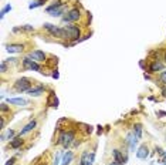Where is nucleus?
I'll use <instances>...</instances> for the list:
<instances>
[{"mask_svg": "<svg viewBox=\"0 0 166 165\" xmlns=\"http://www.w3.org/2000/svg\"><path fill=\"white\" fill-rule=\"evenodd\" d=\"M77 140V128H70V130H62L58 135L57 144H60L64 149L70 148Z\"/></svg>", "mask_w": 166, "mask_h": 165, "instance_id": "1", "label": "nucleus"}, {"mask_svg": "<svg viewBox=\"0 0 166 165\" xmlns=\"http://www.w3.org/2000/svg\"><path fill=\"white\" fill-rule=\"evenodd\" d=\"M64 30L67 33V40L70 41V46H75L78 43V40L83 37V31H81V27L74 23L71 24H65L64 26Z\"/></svg>", "mask_w": 166, "mask_h": 165, "instance_id": "2", "label": "nucleus"}, {"mask_svg": "<svg viewBox=\"0 0 166 165\" xmlns=\"http://www.w3.org/2000/svg\"><path fill=\"white\" fill-rule=\"evenodd\" d=\"M83 17V10L79 7H71L68 12L61 17V23L62 24H71V23H77V21L81 20Z\"/></svg>", "mask_w": 166, "mask_h": 165, "instance_id": "3", "label": "nucleus"}, {"mask_svg": "<svg viewBox=\"0 0 166 165\" xmlns=\"http://www.w3.org/2000/svg\"><path fill=\"white\" fill-rule=\"evenodd\" d=\"M43 29L46 30V31H48L53 37L58 38V40H67V33H65V30H64V27H58V26L51 24V23H44Z\"/></svg>", "mask_w": 166, "mask_h": 165, "instance_id": "4", "label": "nucleus"}, {"mask_svg": "<svg viewBox=\"0 0 166 165\" xmlns=\"http://www.w3.org/2000/svg\"><path fill=\"white\" fill-rule=\"evenodd\" d=\"M33 80L29 79V77H21V79L16 80L14 84H13V90L16 93H27V91L34 86L33 84Z\"/></svg>", "mask_w": 166, "mask_h": 165, "instance_id": "5", "label": "nucleus"}, {"mask_svg": "<svg viewBox=\"0 0 166 165\" xmlns=\"http://www.w3.org/2000/svg\"><path fill=\"white\" fill-rule=\"evenodd\" d=\"M21 66H23V68H26V70L37 71V73H44V71H43V66H41V64L37 63V61H34V60H31V58L27 57V56L21 60Z\"/></svg>", "mask_w": 166, "mask_h": 165, "instance_id": "6", "label": "nucleus"}, {"mask_svg": "<svg viewBox=\"0 0 166 165\" xmlns=\"http://www.w3.org/2000/svg\"><path fill=\"white\" fill-rule=\"evenodd\" d=\"M165 70V61H161L159 58H155L149 63L148 66V74H156V73H162Z\"/></svg>", "mask_w": 166, "mask_h": 165, "instance_id": "7", "label": "nucleus"}, {"mask_svg": "<svg viewBox=\"0 0 166 165\" xmlns=\"http://www.w3.org/2000/svg\"><path fill=\"white\" fill-rule=\"evenodd\" d=\"M94 161H95V152L94 151L90 152L88 149H85V151H83L81 157H79L78 165H94Z\"/></svg>", "mask_w": 166, "mask_h": 165, "instance_id": "8", "label": "nucleus"}, {"mask_svg": "<svg viewBox=\"0 0 166 165\" xmlns=\"http://www.w3.org/2000/svg\"><path fill=\"white\" fill-rule=\"evenodd\" d=\"M27 57H30L31 60H34V61H37L41 64V63H47L48 56H47L44 51H41V50H31V51H29Z\"/></svg>", "mask_w": 166, "mask_h": 165, "instance_id": "9", "label": "nucleus"}, {"mask_svg": "<svg viewBox=\"0 0 166 165\" xmlns=\"http://www.w3.org/2000/svg\"><path fill=\"white\" fill-rule=\"evenodd\" d=\"M112 157H114V162H115L116 165H125L126 161H128L126 154H124V151H121V149H118V148L112 149Z\"/></svg>", "mask_w": 166, "mask_h": 165, "instance_id": "10", "label": "nucleus"}, {"mask_svg": "<svg viewBox=\"0 0 166 165\" xmlns=\"http://www.w3.org/2000/svg\"><path fill=\"white\" fill-rule=\"evenodd\" d=\"M138 138L135 137V134H133V131L132 132H129L128 135H126V140H125V144L129 147V152H135L136 151V145H138Z\"/></svg>", "mask_w": 166, "mask_h": 165, "instance_id": "11", "label": "nucleus"}, {"mask_svg": "<svg viewBox=\"0 0 166 165\" xmlns=\"http://www.w3.org/2000/svg\"><path fill=\"white\" fill-rule=\"evenodd\" d=\"M68 10H70V9H68V3L65 2V3L61 4V6H58V7L50 10V12H48V14H50L51 17H62L67 12H68Z\"/></svg>", "mask_w": 166, "mask_h": 165, "instance_id": "12", "label": "nucleus"}, {"mask_svg": "<svg viewBox=\"0 0 166 165\" xmlns=\"http://www.w3.org/2000/svg\"><path fill=\"white\" fill-rule=\"evenodd\" d=\"M46 93V86L44 84H34L31 88H30L29 91H27V94L30 95V97H40L41 94H44Z\"/></svg>", "mask_w": 166, "mask_h": 165, "instance_id": "13", "label": "nucleus"}, {"mask_svg": "<svg viewBox=\"0 0 166 165\" xmlns=\"http://www.w3.org/2000/svg\"><path fill=\"white\" fill-rule=\"evenodd\" d=\"M4 47H6V51L10 54H17L24 51V44H21V43H10V44H6Z\"/></svg>", "mask_w": 166, "mask_h": 165, "instance_id": "14", "label": "nucleus"}, {"mask_svg": "<svg viewBox=\"0 0 166 165\" xmlns=\"http://www.w3.org/2000/svg\"><path fill=\"white\" fill-rule=\"evenodd\" d=\"M7 103L10 104V105H17V107H27V105H30L29 100L23 98V97H13V98H10V97H9Z\"/></svg>", "mask_w": 166, "mask_h": 165, "instance_id": "15", "label": "nucleus"}, {"mask_svg": "<svg viewBox=\"0 0 166 165\" xmlns=\"http://www.w3.org/2000/svg\"><path fill=\"white\" fill-rule=\"evenodd\" d=\"M148 157H149V147L146 144H142L141 147L136 149V158L141 160V161H145Z\"/></svg>", "mask_w": 166, "mask_h": 165, "instance_id": "16", "label": "nucleus"}, {"mask_svg": "<svg viewBox=\"0 0 166 165\" xmlns=\"http://www.w3.org/2000/svg\"><path fill=\"white\" fill-rule=\"evenodd\" d=\"M23 144H24V140H23V137L19 135V134H17L12 141H9V147L12 149H20L21 147H23Z\"/></svg>", "mask_w": 166, "mask_h": 165, "instance_id": "17", "label": "nucleus"}, {"mask_svg": "<svg viewBox=\"0 0 166 165\" xmlns=\"http://www.w3.org/2000/svg\"><path fill=\"white\" fill-rule=\"evenodd\" d=\"M36 127H37V120H31L29 124H26L24 127L20 130V132H19V135H26V134H29V132L34 131L36 130Z\"/></svg>", "mask_w": 166, "mask_h": 165, "instance_id": "18", "label": "nucleus"}, {"mask_svg": "<svg viewBox=\"0 0 166 165\" xmlns=\"http://www.w3.org/2000/svg\"><path fill=\"white\" fill-rule=\"evenodd\" d=\"M72 160H74V152H72V151H70V149H67L65 152H64V155H62L61 165H71Z\"/></svg>", "mask_w": 166, "mask_h": 165, "instance_id": "19", "label": "nucleus"}, {"mask_svg": "<svg viewBox=\"0 0 166 165\" xmlns=\"http://www.w3.org/2000/svg\"><path fill=\"white\" fill-rule=\"evenodd\" d=\"M14 137H16V131H14V130H12V128H9L7 131L6 132H3V134H2V135H0V138H2V141H12L13 138H14Z\"/></svg>", "mask_w": 166, "mask_h": 165, "instance_id": "20", "label": "nucleus"}, {"mask_svg": "<svg viewBox=\"0 0 166 165\" xmlns=\"http://www.w3.org/2000/svg\"><path fill=\"white\" fill-rule=\"evenodd\" d=\"M47 104L53 108H58V98H57V95H55L54 91H50V98H48Z\"/></svg>", "mask_w": 166, "mask_h": 165, "instance_id": "21", "label": "nucleus"}, {"mask_svg": "<svg viewBox=\"0 0 166 165\" xmlns=\"http://www.w3.org/2000/svg\"><path fill=\"white\" fill-rule=\"evenodd\" d=\"M133 134H135V137H136L138 140H141V138H142V134H143V128H142V124L136 123L135 125H133Z\"/></svg>", "mask_w": 166, "mask_h": 165, "instance_id": "22", "label": "nucleus"}, {"mask_svg": "<svg viewBox=\"0 0 166 165\" xmlns=\"http://www.w3.org/2000/svg\"><path fill=\"white\" fill-rule=\"evenodd\" d=\"M46 2H47V0H36V2H31V3L29 4V9H30V10H33V9L41 7V6H44Z\"/></svg>", "mask_w": 166, "mask_h": 165, "instance_id": "23", "label": "nucleus"}, {"mask_svg": "<svg viewBox=\"0 0 166 165\" xmlns=\"http://www.w3.org/2000/svg\"><path fill=\"white\" fill-rule=\"evenodd\" d=\"M64 3H65V2H62V0H54V2H53L50 6H47V7H46V12L48 13L50 10H53V9L58 7V6H61V4H64Z\"/></svg>", "mask_w": 166, "mask_h": 165, "instance_id": "24", "label": "nucleus"}, {"mask_svg": "<svg viewBox=\"0 0 166 165\" xmlns=\"http://www.w3.org/2000/svg\"><path fill=\"white\" fill-rule=\"evenodd\" d=\"M12 9H13V6L10 3L9 4H6V6H4L3 9H2V12H0V19H2V20H3L4 19V16H6V14H7L9 12H12Z\"/></svg>", "mask_w": 166, "mask_h": 165, "instance_id": "25", "label": "nucleus"}, {"mask_svg": "<svg viewBox=\"0 0 166 165\" xmlns=\"http://www.w3.org/2000/svg\"><path fill=\"white\" fill-rule=\"evenodd\" d=\"M78 127H83V128H84V131L87 132V134H92V131H94V127H92V125H88V124L79 123V124H78Z\"/></svg>", "mask_w": 166, "mask_h": 165, "instance_id": "26", "label": "nucleus"}, {"mask_svg": "<svg viewBox=\"0 0 166 165\" xmlns=\"http://www.w3.org/2000/svg\"><path fill=\"white\" fill-rule=\"evenodd\" d=\"M7 66H9V63L6 61V60H3V61L0 63V73H2V74H4V73L7 71Z\"/></svg>", "mask_w": 166, "mask_h": 165, "instance_id": "27", "label": "nucleus"}, {"mask_svg": "<svg viewBox=\"0 0 166 165\" xmlns=\"http://www.w3.org/2000/svg\"><path fill=\"white\" fill-rule=\"evenodd\" d=\"M62 155H64V152H62V151H61V152H58L57 155H55L54 161H53V165H61L60 162H61V157H62Z\"/></svg>", "mask_w": 166, "mask_h": 165, "instance_id": "28", "label": "nucleus"}, {"mask_svg": "<svg viewBox=\"0 0 166 165\" xmlns=\"http://www.w3.org/2000/svg\"><path fill=\"white\" fill-rule=\"evenodd\" d=\"M0 111H2V114H4V112H10V107H9L6 103H2L0 104Z\"/></svg>", "mask_w": 166, "mask_h": 165, "instance_id": "29", "label": "nucleus"}, {"mask_svg": "<svg viewBox=\"0 0 166 165\" xmlns=\"http://www.w3.org/2000/svg\"><path fill=\"white\" fill-rule=\"evenodd\" d=\"M20 29H21V31H34V27L31 24H23V26H20Z\"/></svg>", "mask_w": 166, "mask_h": 165, "instance_id": "30", "label": "nucleus"}, {"mask_svg": "<svg viewBox=\"0 0 166 165\" xmlns=\"http://www.w3.org/2000/svg\"><path fill=\"white\" fill-rule=\"evenodd\" d=\"M159 81L162 82L163 86H166V71L165 70L162 73H159Z\"/></svg>", "mask_w": 166, "mask_h": 165, "instance_id": "31", "label": "nucleus"}, {"mask_svg": "<svg viewBox=\"0 0 166 165\" xmlns=\"http://www.w3.org/2000/svg\"><path fill=\"white\" fill-rule=\"evenodd\" d=\"M16 160H17L16 157H12L10 160H7V162H6L4 165H14V164H16Z\"/></svg>", "mask_w": 166, "mask_h": 165, "instance_id": "32", "label": "nucleus"}, {"mask_svg": "<svg viewBox=\"0 0 166 165\" xmlns=\"http://www.w3.org/2000/svg\"><path fill=\"white\" fill-rule=\"evenodd\" d=\"M90 37H91V33H90V34H84L83 37H81V38H79V40H78V43H83V41L88 40V38H90ZM78 43H77V44H78Z\"/></svg>", "mask_w": 166, "mask_h": 165, "instance_id": "33", "label": "nucleus"}, {"mask_svg": "<svg viewBox=\"0 0 166 165\" xmlns=\"http://www.w3.org/2000/svg\"><path fill=\"white\" fill-rule=\"evenodd\" d=\"M0 120H2V124H0V127H2V130H3V128L6 127V118H4V116L0 117Z\"/></svg>", "mask_w": 166, "mask_h": 165, "instance_id": "34", "label": "nucleus"}, {"mask_svg": "<svg viewBox=\"0 0 166 165\" xmlns=\"http://www.w3.org/2000/svg\"><path fill=\"white\" fill-rule=\"evenodd\" d=\"M51 77H53L54 80H57L58 77H60V74H58V71H57V70H53V74H51Z\"/></svg>", "mask_w": 166, "mask_h": 165, "instance_id": "35", "label": "nucleus"}, {"mask_svg": "<svg viewBox=\"0 0 166 165\" xmlns=\"http://www.w3.org/2000/svg\"><path fill=\"white\" fill-rule=\"evenodd\" d=\"M161 94H162V97L166 98V86H163L162 88H161Z\"/></svg>", "mask_w": 166, "mask_h": 165, "instance_id": "36", "label": "nucleus"}, {"mask_svg": "<svg viewBox=\"0 0 166 165\" xmlns=\"http://www.w3.org/2000/svg\"><path fill=\"white\" fill-rule=\"evenodd\" d=\"M158 117H166V111H158Z\"/></svg>", "mask_w": 166, "mask_h": 165, "instance_id": "37", "label": "nucleus"}, {"mask_svg": "<svg viewBox=\"0 0 166 165\" xmlns=\"http://www.w3.org/2000/svg\"><path fill=\"white\" fill-rule=\"evenodd\" d=\"M162 162H163V164H166V151L163 152V155H162Z\"/></svg>", "mask_w": 166, "mask_h": 165, "instance_id": "38", "label": "nucleus"}, {"mask_svg": "<svg viewBox=\"0 0 166 165\" xmlns=\"http://www.w3.org/2000/svg\"><path fill=\"white\" fill-rule=\"evenodd\" d=\"M102 131H104V130H102V127H101V125H98V134H101Z\"/></svg>", "mask_w": 166, "mask_h": 165, "instance_id": "39", "label": "nucleus"}, {"mask_svg": "<svg viewBox=\"0 0 166 165\" xmlns=\"http://www.w3.org/2000/svg\"><path fill=\"white\" fill-rule=\"evenodd\" d=\"M163 61H165V64H166V51H165V54H163Z\"/></svg>", "mask_w": 166, "mask_h": 165, "instance_id": "40", "label": "nucleus"}, {"mask_svg": "<svg viewBox=\"0 0 166 165\" xmlns=\"http://www.w3.org/2000/svg\"><path fill=\"white\" fill-rule=\"evenodd\" d=\"M109 165H116V164H115V162H111V164H109Z\"/></svg>", "mask_w": 166, "mask_h": 165, "instance_id": "41", "label": "nucleus"}, {"mask_svg": "<svg viewBox=\"0 0 166 165\" xmlns=\"http://www.w3.org/2000/svg\"><path fill=\"white\" fill-rule=\"evenodd\" d=\"M163 165H166V164H163Z\"/></svg>", "mask_w": 166, "mask_h": 165, "instance_id": "42", "label": "nucleus"}]
</instances>
